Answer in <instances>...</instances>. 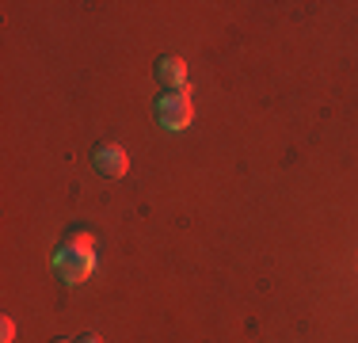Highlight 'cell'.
<instances>
[{
  "label": "cell",
  "mask_w": 358,
  "mask_h": 343,
  "mask_svg": "<svg viewBox=\"0 0 358 343\" xmlns=\"http://www.w3.org/2000/svg\"><path fill=\"white\" fill-rule=\"evenodd\" d=\"M50 263H54L57 279L76 286V282H84L92 271H96V252L92 248H80L73 244V240H62V244L54 248V255H50Z\"/></svg>",
  "instance_id": "obj_1"
},
{
  "label": "cell",
  "mask_w": 358,
  "mask_h": 343,
  "mask_svg": "<svg viewBox=\"0 0 358 343\" xmlns=\"http://www.w3.org/2000/svg\"><path fill=\"white\" fill-rule=\"evenodd\" d=\"M191 92H164V96L157 99V122L160 130L168 134H179L191 126Z\"/></svg>",
  "instance_id": "obj_2"
},
{
  "label": "cell",
  "mask_w": 358,
  "mask_h": 343,
  "mask_svg": "<svg viewBox=\"0 0 358 343\" xmlns=\"http://www.w3.org/2000/svg\"><path fill=\"white\" fill-rule=\"evenodd\" d=\"M92 164H96L99 176H107V179H122L126 172H130V153H126L118 141H99V145H96V153H92Z\"/></svg>",
  "instance_id": "obj_3"
},
{
  "label": "cell",
  "mask_w": 358,
  "mask_h": 343,
  "mask_svg": "<svg viewBox=\"0 0 358 343\" xmlns=\"http://www.w3.org/2000/svg\"><path fill=\"white\" fill-rule=\"evenodd\" d=\"M157 80L164 84L168 92H191V84H187V62L176 54L157 57Z\"/></svg>",
  "instance_id": "obj_4"
},
{
  "label": "cell",
  "mask_w": 358,
  "mask_h": 343,
  "mask_svg": "<svg viewBox=\"0 0 358 343\" xmlns=\"http://www.w3.org/2000/svg\"><path fill=\"white\" fill-rule=\"evenodd\" d=\"M65 240H73V244H80V248H96V237H92L88 229H69Z\"/></svg>",
  "instance_id": "obj_5"
},
{
  "label": "cell",
  "mask_w": 358,
  "mask_h": 343,
  "mask_svg": "<svg viewBox=\"0 0 358 343\" xmlns=\"http://www.w3.org/2000/svg\"><path fill=\"white\" fill-rule=\"evenodd\" d=\"M12 340H15V321L4 316V321H0V343H12Z\"/></svg>",
  "instance_id": "obj_6"
},
{
  "label": "cell",
  "mask_w": 358,
  "mask_h": 343,
  "mask_svg": "<svg viewBox=\"0 0 358 343\" xmlns=\"http://www.w3.org/2000/svg\"><path fill=\"white\" fill-rule=\"evenodd\" d=\"M73 343H103V336H96V332H80Z\"/></svg>",
  "instance_id": "obj_7"
},
{
  "label": "cell",
  "mask_w": 358,
  "mask_h": 343,
  "mask_svg": "<svg viewBox=\"0 0 358 343\" xmlns=\"http://www.w3.org/2000/svg\"><path fill=\"white\" fill-rule=\"evenodd\" d=\"M54 343H73V340H54Z\"/></svg>",
  "instance_id": "obj_8"
}]
</instances>
